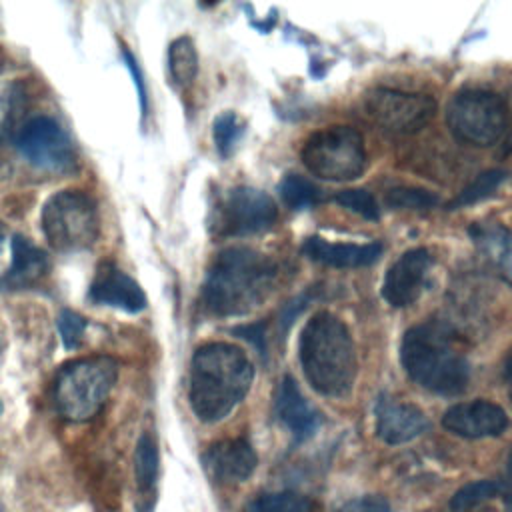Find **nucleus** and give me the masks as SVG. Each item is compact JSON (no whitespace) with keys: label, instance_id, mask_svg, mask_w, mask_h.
<instances>
[{"label":"nucleus","instance_id":"nucleus-1","mask_svg":"<svg viewBox=\"0 0 512 512\" xmlns=\"http://www.w3.org/2000/svg\"><path fill=\"white\" fill-rule=\"evenodd\" d=\"M280 276L278 262L248 246L224 248L208 266L200 300L212 316H242L262 306Z\"/></svg>","mask_w":512,"mask_h":512},{"label":"nucleus","instance_id":"nucleus-2","mask_svg":"<svg viewBox=\"0 0 512 512\" xmlns=\"http://www.w3.org/2000/svg\"><path fill=\"white\" fill-rule=\"evenodd\" d=\"M254 364L234 344L208 342L196 348L190 360L188 402L204 424L224 420L248 394Z\"/></svg>","mask_w":512,"mask_h":512},{"label":"nucleus","instance_id":"nucleus-3","mask_svg":"<svg viewBox=\"0 0 512 512\" xmlns=\"http://www.w3.org/2000/svg\"><path fill=\"white\" fill-rule=\"evenodd\" d=\"M400 362L406 376L428 392L458 396L468 388L470 362L462 340L442 320L410 326L402 336Z\"/></svg>","mask_w":512,"mask_h":512},{"label":"nucleus","instance_id":"nucleus-4","mask_svg":"<svg viewBox=\"0 0 512 512\" xmlns=\"http://www.w3.org/2000/svg\"><path fill=\"white\" fill-rule=\"evenodd\" d=\"M298 358L308 384L322 396L342 398L356 380V346L332 312H316L302 328Z\"/></svg>","mask_w":512,"mask_h":512},{"label":"nucleus","instance_id":"nucleus-5","mask_svg":"<svg viewBox=\"0 0 512 512\" xmlns=\"http://www.w3.org/2000/svg\"><path fill=\"white\" fill-rule=\"evenodd\" d=\"M118 378V362L96 354L66 362L54 378V406L70 422L94 418L106 404Z\"/></svg>","mask_w":512,"mask_h":512},{"label":"nucleus","instance_id":"nucleus-6","mask_svg":"<svg viewBox=\"0 0 512 512\" xmlns=\"http://www.w3.org/2000/svg\"><path fill=\"white\" fill-rule=\"evenodd\" d=\"M304 168L320 180L346 182L366 170V148L362 134L346 124L326 126L306 138L300 150Z\"/></svg>","mask_w":512,"mask_h":512},{"label":"nucleus","instance_id":"nucleus-7","mask_svg":"<svg viewBox=\"0 0 512 512\" xmlns=\"http://www.w3.org/2000/svg\"><path fill=\"white\" fill-rule=\"evenodd\" d=\"M48 244L64 254L88 250L98 238V210L94 200L80 190L52 194L40 214Z\"/></svg>","mask_w":512,"mask_h":512},{"label":"nucleus","instance_id":"nucleus-8","mask_svg":"<svg viewBox=\"0 0 512 512\" xmlns=\"http://www.w3.org/2000/svg\"><path fill=\"white\" fill-rule=\"evenodd\" d=\"M446 124L454 138L470 146L496 144L508 126L506 100L482 88H466L446 106Z\"/></svg>","mask_w":512,"mask_h":512},{"label":"nucleus","instance_id":"nucleus-9","mask_svg":"<svg viewBox=\"0 0 512 512\" xmlns=\"http://www.w3.org/2000/svg\"><path fill=\"white\" fill-rule=\"evenodd\" d=\"M364 110L382 132L406 136L422 130L434 118L436 100L418 92L372 88L364 96Z\"/></svg>","mask_w":512,"mask_h":512},{"label":"nucleus","instance_id":"nucleus-10","mask_svg":"<svg viewBox=\"0 0 512 512\" xmlns=\"http://www.w3.org/2000/svg\"><path fill=\"white\" fill-rule=\"evenodd\" d=\"M278 218L274 200L258 188L236 186L224 192L212 214V232L234 238L268 230Z\"/></svg>","mask_w":512,"mask_h":512},{"label":"nucleus","instance_id":"nucleus-11","mask_svg":"<svg viewBox=\"0 0 512 512\" xmlns=\"http://www.w3.org/2000/svg\"><path fill=\"white\" fill-rule=\"evenodd\" d=\"M20 156L38 170L70 172L76 166L74 146L64 128L50 116L26 120L14 136Z\"/></svg>","mask_w":512,"mask_h":512},{"label":"nucleus","instance_id":"nucleus-12","mask_svg":"<svg viewBox=\"0 0 512 512\" xmlns=\"http://www.w3.org/2000/svg\"><path fill=\"white\" fill-rule=\"evenodd\" d=\"M432 254L426 248H410L392 262L382 280V298L392 308L412 306L426 288Z\"/></svg>","mask_w":512,"mask_h":512},{"label":"nucleus","instance_id":"nucleus-13","mask_svg":"<svg viewBox=\"0 0 512 512\" xmlns=\"http://www.w3.org/2000/svg\"><path fill=\"white\" fill-rule=\"evenodd\" d=\"M442 426L454 436L478 440L502 436L508 428L506 410L490 400H470L450 406L442 416Z\"/></svg>","mask_w":512,"mask_h":512},{"label":"nucleus","instance_id":"nucleus-14","mask_svg":"<svg viewBox=\"0 0 512 512\" xmlns=\"http://www.w3.org/2000/svg\"><path fill=\"white\" fill-rule=\"evenodd\" d=\"M206 474L226 486L246 482L258 466V456L252 444L244 438H226L210 444L202 454Z\"/></svg>","mask_w":512,"mask_h":512},{"label":"nucleus","instance_id":"nucleus-15","mask_svg":"<svg viewBox=\"0 0 512 512\" xmlns=\"http://www.w3.org/2000/svg\"><path fill=\"white\" fill-rule=\"evenodd\" d=\"M88 300L98 306L118 308L128 314L146 308V294L140 284L110 262L100 264L88 290Z\"/></svg>","mask_w":512,"mask_h":512},{"label":"nucleus","instance_id":"nucleus-16","mask_svg":"<svg viewBox=\"0 0 512 512\" xmlns=\"http://www.w3.org/2000/svg\"><path fill=\"white\" fill-rule=\"evenodd\" d=\"M376 436L392 446L416 440L428 430L426 414L410 402L382 396L374 408Z\"/></svg>","mask_w":512,"mask_h":512},{"label":"nucleus","instance_id":"nucleus-17","mask_svg":"<svg viewBox=\"0 0 512 512\" xmlns=\"http://www.w3.org/2000/svg\"><path fill=\"white\" fill-rule=\"evenodd\" d=\"M10 246H12V264L0 276V290L16 292V290H30L38 286L50 270V260L46 252L22 234H14Z\"/></svg>","mask_w":512,"mask_h":512},{"label":"nucleus","instance_id":"nucleus-18","mask_svg":"<svg viewBox=\"0 0 512 512\" xmlns=\"http://www.w3.org/2000/svg\"><path fill=\"white\" fill-rule=\"evenodd\" d=\"M274 410L278 420L290 430V434L298 442H304L310 436H314V432L322 424L320 412L304 398L292 376L282 378L276 392Z\"/></svg>","mask_w":512,"mask_h":512},{"label":"nucleus","instance_id":"nucleus-19","mask_svg":"<svg viewBox=\"0 0 512 512\" xmlns=\"http://www.w3.org/2000/svg\"><path fill=\"white\" fill-rule=\"evenodd\" d=\"M302 254L312 262L332 268H362L374 264L382 256V244H344L328 242L320 236H310L302 244Z\"/></svg>","mask_w":512,"mask_h":512},{"label":"nucleus","instance_id":"nucleus-20","mask_svg":"<svg viewBox=\"0 0 512 512\" xmlns=\"http://www.w3.org/2000/svg\"><path fill=\"white\" fill-rule=\"evenodd\" d=\"M158 472H160V454H158L156 438L150 432H144L138 438L136 454H134V474H136L140 512H152L156 504Z\"/></svg>","mask_w":512,"mask_h":512},{"label":"nucleus","instance_id":"nucleus-21","mask_svg":"<svg viewBox=\"0 0 512 512\" xmlns=\"http://www.w3.org/2000/svg\"><path fill=\"white\" fill-rule=\"evenodd\" d=\"M470 234L478 246V250L488 258L496 268L502 270L504 276H508L510 268V236L504 226L498 224H474L470 228Z\"/></svg>","mask_w":512,"mask_h":512},{"label":"nucleus","instance_id":"nucleus-22","mask_svg":"<svg viewBox=\"0 0 512 512\" xmlns=\"http://www.w3.org/2000/svg\"><path fill=\"white\" fill-rule=\"evenodd\" d=\"M168 70L178 88H188L198 74V52L190 36L176 38L168 48Z\"/></svg>","mask_w":512,"mask_h":512},{"label":"nucleus","instance_id":"nucleus-23","mask_svg":"<svg viewBox=\"0 0 512 512\" xmlns=\"http://www.w3.org/2000/svg\"><path fill=\"white\" fill-rule=\"evenodd\" d=\"M508 172L500 170V168H492L486 170L482 174H478L450 204L448 210H456V208H464L470 204H476L480 200H486L490 196H494V192L504 184Z\"/></svg>","mask_w":512,"mask_h":512},{"label":"nucleus","instance_id":"nucleus-24","mask_svg":"<svg viewBox=\"0 0 512 512\" xmlns=\"http://www.w3.org/2000/svg\"><path fill=\"white\" fill-rule=\"evenodd\" d=\"M316 506L308 496L296 492H270L254 498L244 512H314Z\"/></svg>","mask_w":512,"mask_h":512},{"label":"nucleus","instance_id":"nucleus-25","mask_svg":"<svg viewBox=\"0 0 512 512\" xmlns=\"http://www.w3.org/2000/svg\"><path fill=\"white\" fill-rule=\"evenodd\" d=\"M278 192L284 204L292 210H308L320 200L318 186L300 174H286L280 180Z\"/></svg>","mask_w":512,"mask_h":512},{"label":"nucleus","instance_id":"nucleus-26","mask_svg":"<svg viewBox=\"0 0 512 512\" xmlns=\"http://www.w3.org/2000/svg\"><path fill=\"white\" fill-rule=\"evenodd\" d=\"M386 206L394 210H418L426 212L434 208L440 198L438 194L424 190V188H414V186H400V188H390L384 196Z\"/></svg>","mask_w":512,"mask_h":512},{"label":"nucleus","instance_id":"nucleus-27","mask_svg":"<svg viewBox=\"0 0 512 512\" xmlns=\"http://www.w3.org/2000/svg\"><path fill=\"white\" fill-rule=\"evenodd\" d=\"M502 484L496 480H476L466 486H462L450 500V510L452 512H466L490 498L500 496Z\"/></svg>","mask_w":512,"mask_h":512},{"label":"nucleus","instance_id":"nucleus-28","mask_svg":"<svg viewBox=\"0 0 512 512\" xmlns=\"http://www.w3.org/2000/svg\"><path fill=\"white\" fill-rule=\"evenodd\" d=\"M22 88L16 82L0 84V144L14 134L22 110Z\"/></svg>","mask_w":512,"mask_h":512},{"label":"nucleus","instance_id":"nucleus-29","mask_svg":"<svg viewBox=\"0 0 512 512\" xmlns=\"http://www.w3.org/2000/svg\"><path fill=\"white\" fill-rule=\"evenodd\" d=\"M212 132H214V142H216L218 154L222 158H228L234 154L238 140L244 134V128H242L238 116L232 110H226L214 118Z\"/></svg>","mask_w":512,"mask_h":512},{"label":"nucleus","instance_id":"nucleus-30","mask_svg":"<svg viewBox=\"0 0 512 512\" xmlns=\"http://www.w3.org/2000/svg\"><path fill=\"white\" fill-rule=\"evenodd\" d=\"M332 200L356 214H360L366 220H378L380 218V206L376 202V198L362 190V188H354V190H342L338 194L332 196Z\"/></svg>","mask_w":512,"mask_h":512},{"label":"nucleus","instance_id":"nucleus-31","mask_svg":"<svg viewBox=\"0 0 512 512\" xmlns=\"http://www.w3.org/2000/svg\"><path fill=\"white\" fill-rule=\"evenodd\" d=\"M56 324H58V332H60L64 348H68V350L78 348L82 342L84 330H86V318H82L74 310L64 308V310H60Z\"/></svg>","mask_w":512,"mask_h":512},{"label":"nucleus","instance_id":"nucleus-32","mask_svg":"<svg viewBox=\"0 0 512 512\" xmlns=\"http://www.w3.org/2000/svg\"><path fill=\"white\" fill-rule=\"evenodd\" d=\"M338 512H392L390 504L382 496H360L346 502Z\"/></svg>","mask_w":512,"mask_h":512},{"label":"nucleus","instance_id":"nucleus-33","mask_svg":"<svg viewBox=\"0 0 512 512\" xmlns=\"http://www.w3.org/2000/svg\"><path fill=\"white\" fill-rule=\"evenodd\" d=\"M122 56H124V62H126V68L130 70V74H132V78H134V84H136V88H138V98H140V110H142V114L146 112V90H144V84H142V74H140V68H138V64H136V60H134V56H132V52L130 50H122Z\"/></svg>","mask_w":512,"mask_h":512},{"label":"nucleus","instance_id":"nucleus-34","mask_svg":"<svg viewBox=\"0 0 512 512\" xmlns=\"http://www.w3.org/2000/svg\"><path fill=\"white\" fill-rule=\"evenodd\" d=\"M234 332H236V334H240L242 338L250 340L254 346H258V350H260V354H262V356L266 354V344H264V340H266V336H264V324L242 326V328H236Z\"/></svg>","mask_w":512,"mask_h":512},{"label":"nucleus","instance_id":"nucleus-35","mask_svg":"<svg viewBox=\"0 0 512 512\" xmlns=\"http://www.w3.org/2000/svg\"><path fill=\"white\" fill-rule=\"evenodd\" d=\"M0 248H2V232H0Z\"/></svg>","mask_w":512,"mask_h":512}]
</instances>
